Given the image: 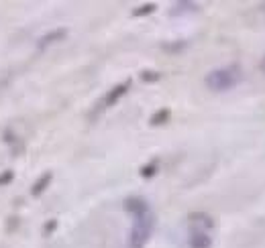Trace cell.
Listing matches in <instances>:
<instances>
[{
  "instance_id": "5b68a950",
  "label": "cell",
  "mask_w": 265,
  "mask_h": 248,
  "mask_svg": "<svg viewBox=\"0 0 265 248\" xmlns=\"http://www.w3.org/2000/svg\"><path fill=\"white\" fill-rule=\"evenodd\" d=\"M259 70H261V73H265V55H263V59L259 63Z\"/></svg>"
},
{
  "instance_id": "277c9868",
  "label": "cell",
  "mask_w": 265,
  "mask_h": 248,
  "mask_svg": "<svg viewBox=\"0 0 265 248\" xmlns=\"http://www.w3.org/2000/svg\"><path fill=\"white\" fill-rule=\"evenodd\" d=\"M127 88H129V84H123V86H119V88H114V90H112V94L108 96V100H106V102H108V104H114V102H117L119 98L125 94V90H127Z\"/></svg>"
},
{
  "instance_id": "8992f818",
  "label": "cell",
  "mask_w": 265,
  "mask_h": 248,
  "mask_svg": "<svg viewBox=\"0 0 265 248\" xmlns=\"http://www.w3.org/2000/svg\"><path fill=\"white\" fill-rule=\"evenodd\" d=\"M259 8H261V10L265 12V2H261V4H259Z\"/></svg>"
},
{
  "instance_id": "3957f363",
  "label": "cell",
  "mask_w": 265,
  "mask_h": 248,
  "mask_svg": "<svg viewBox=\"0 0 265 248\" xmlns=\"http://www.w3.org/2000/svg\"><path fill=\"white\" fill-rule=\"evenodd\" d=\"M190 246H192V248H208V246H210V238H208L206 234H202V232L192 234Z\"/></svg>"
},
{
  "instance_id": "7a4b0ae2",
  "label": "cell",
  "mask_w": 265,
  "mask_h": 248,
  "mask_svg": "<svg viewBox=\"0 0 265 248\" xmlns=\"http://www.w3.org/2000/svg\"><path fill=\"white\" fill-rule=\"evenodd\" d=\"M241 75H243V71L239 65H226V68L214 70L206 75V86L212 92H226V90H233L239 84Z\"/></svg>"
},
{
  "instance_id": "6da1fadb",
  "label": "cell",
  "mask_w": 265,
  "mask_h": 248,
  "mask_svg": "<svg viewBox=\"0 0 265 248\" xmlns=\"http://www.w3.org/2000/svg\"><path fill=\"white\" fill-rule=\"evenodd\" d=\"M127 210L135 213V226L131 230L129 246L131 248H143L145 242L151 236L153 230V213L149 212V206L143 200H129Z\"/></svg>"
}]
</instances>
